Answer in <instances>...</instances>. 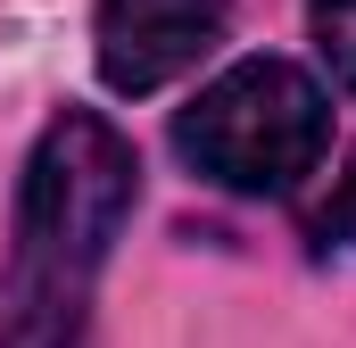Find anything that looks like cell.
<instances>
[{
	"label": "cell",
	"mask_w": 356,
	"mask_h": 348,
	"mask_svg": "<svg viewBox=\"0 0 356 348\" xmlns=\"http://www.w3.org/2000/svg\"><path fill=\"white\" fill-rule=\"evenodd\" d=\"M307 25H315V50L332 58V75L356 91V0H307Z\"/></svg>",
	"instance_id": "4"
},
{
	"label": "cell",
	"mask_w": 356,
	"mask_h": 348,
	"mask_svg": "<svg viewBox=\"0 0 356 348\" xmlns=\"http://www.w3.org/2000/svg\"><path fill=\"white\" fill-rule=\"evenodd\" d=\"M133 199H141L133 141L91 108H58L17 191L0 348H91V290H99V265L116 249Z\"/></svg>",
	"instance_id": "1"
},
{
	"label": "cell",
	"mask_w": 356,
	"mask_h": 348,
	"mask_svg": "<svg viewBox=\"0 0 356 348\" xmlns=\"http://www.w3.org/2000/svg\"><path fill=\"white\" fill-rule=\"evenodd\" d=\"M315 241L323 249H356V150L340 166V182L323 191V207H315Z\"/></svg>",
	"instance_id": "5"
},
{
	"label": "cell",
	"mask_w": 356,
	"mask_h": 348,
	"mask_svg": "<svg viewBox=\"0 0 356 348\" xmlns=\"http://www.w3.org/2000/svg\"><path fill=\"white\" fill-rule=\"evenodd\" d=\"M216 42H224V0H99V17H91L99 84L124 100L166 91Z\"/></svg>",
	"instance_id": "3"
},
{
	"label": "cell",
	"mask_w": 356,
	"mask_h": 348,
	"mask_svg": "<svg viewBox=\"0 0 356 348\" xmlns=\"http://www.w3.org/2000/svg\"><path fill=\"white\" fill-rule=\"evenodd\" d=\"M175 150L207 174L216 191L241 199H282L332 150V100L290 58H241L175 116Z\"/></svg>",
	"instance_id": "2"
}]
</instances>
